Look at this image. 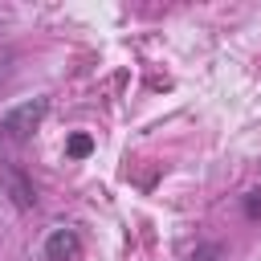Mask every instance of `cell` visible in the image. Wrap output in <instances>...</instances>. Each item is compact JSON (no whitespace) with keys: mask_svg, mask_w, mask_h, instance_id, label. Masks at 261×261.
Masks as SVG:
<instances>
[{"mask_svg":"<svg viewBox=\"0 0 261 261\" xmlns=\"http://www.w3.org/2000/svg\"><path fill=\"white\" fill-rule=\"evenodd\" d=\"M45 114H49V98H29V102L12 106V110L0 118V135L12 139V143H24V139L45 122Z\"/></svg>","mask_w":261,"mask_h":261,"instance_id":"cell-1","label":"cell"},{"mask_svg":"<svg viewBox=\"0 0 261 261\" xmlns=\"http://www.w3.org/2000/svg\"><path fill=\"white\" fill-rule=\"evenodd\" d=\"M77 249H82V237H77V228H69V224H61V228H53V232L45 237V261H73Z\"/></svg>","mask_w":261,"mask_h":261,"instance_id":"cell-2","label":"cell"},{"mask_svg":"<svg viewBox=\"0 0 261 261\" xmlns=\"http://www.w3.org/2000/svg\"><path fill=\"white\" fill-rule=\"evenodd\" d=\"M86 155H94V139L86 130H73L65 139V159H86Z\"/></svg>","mask_w":261,"mask_h":261,"instance_id":"cell-3","label":"cell"},{"mask_svg":"<svg viewBox=\"0 0 261 261\" xmlns=\"http://www.w3.org/2000/svg\"><path fill=\"white\" fill-rule=\"evenodd\" d=\"M220 257H224V249H220V245H212V241H204V245H196V249H192V257H188V261H220Z\"/></svg>","mask_w":261,"mask_h":261,"instance_id":"cell-4","label":"cell"},{"mask_svg":"<svg viewBox=\"0 0 261 261\" xmlns=\"http://www.w3.org/2000/svg\"><path fill=\"white\" fill-rule=\"evenodd\" d=\"M8 184H12V192H16V204H20V208H29V204H33V188H24V179H20L16 171L8 175Z\"/></svg>","mask_w":261,"mask_h":261,"instance_id":"cell-5","label":"cell"},{"mask_svg":"<svg viewBox=\"0 0 261 261\" xmlns=\"http://www.w3.org/2000/svg\"><path fill=\"white\" fill-rule=\"evenodd\" d=\"M245 216H249V220H261V188L245 192Z\"/></svg>","mask_w":261,"mask_h":261,"instance_id":"cell-6","label":"cell"}]
</instances>
